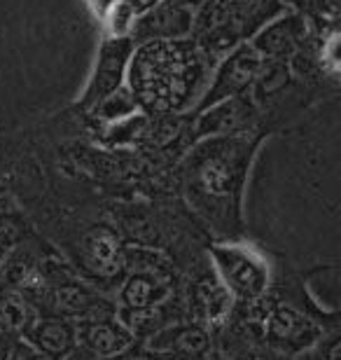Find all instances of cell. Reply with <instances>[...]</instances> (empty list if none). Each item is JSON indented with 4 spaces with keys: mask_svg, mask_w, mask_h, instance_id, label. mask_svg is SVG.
<instances>
[{
    "mask_svg": "<svg viewBox=\"0 0 341 360\" xmlns=\"http://www.w3.org/2000/svg\"><path fill=\"white\" fill-rule=\"evenodd\" d=\"M141 347L150 354H164L178 360H213V335L192 321L171 323Z\"/></svg>",
    "mask_w": 341,
    "mask_h": 360,
    "instance_id": "13",
    "label": "cell"
},
{
    "mask_svg": "<svg viewBox=\"0 0 341 360\" xmlns=\"http://www.w3.org/2000/svg\"><path fill=\"white\" fill-rule=\"evenodd\" d=\"M281 3L285 10L309 19L311 26H321L328 17H337V12L330 7V0H281Z\"/></svg>",
    "mask_w": 341,
    "mask_h": 360,
    "instance_id": "21",
    "label": "cell"
},
{
    "mask_svg": "<svg viewBox=\"0 0 341 360\" xmlns=\"http://www.w3.org/2000/svg\"><path fill=\"white\" fill-rule=\"evenodd\" d=\"M180 290V271L169 269H145L127 271L115 290L117 309H148L162 304Z\"/></svg>",
    "mask_w": 341,
    "mask_h": 360,
    "instance_id": "11",
    "label": "cell"
},
{
    "mask_svg": "<svg viewBox=\"0 0 341 360\" xmlns=\"http://www.w3.org/2000/svg\"><path fill=\"white\" fill-rule=\"evenodd\" d=\"M281 12H285L281 0H206L194 10L190 38L220 61Z\"/></svg>",
    "mask_w": 341,
    "mask_h": 360,
    "instance_id": "4",
    "label": "cell"
},
{
    "mask_svg": "<svg viewBox=\"0 0 341 360\" xmlns=\"http://www.w3.org/2000/svg\"><path fill=\"white\" fill-rule=\"evenodd\" d=\"M311 31L314 28H311L309 19L285 10L259 28L250 38V45L262 59L288 61L295 52H300V47L309 40Z\"/></svg>",
    "mask_w": 341,
    "mask_h": 360,
    "instance_id": "12",
    "label": "cell"
},
{
    "mask_svg": "<svg viewBox=\"0 0 341 360\" xmlns=\"http://www.w3.org/2000/svg\"><path fill=\"white\" fill-rule=\"evenodd\" d=\"M215 63L192 38L141 42L129 59L127 87L145 115H192Z\"/></svg>",
    "mask_w": 341,
    "mask_h": 360,
    "instance_id": "2",
    "label": "cell"
},
{
    "mask_svg": "<svg viewBox=\"0 0 341 360\" xmlns=\"http://www.w3.org/2000/svg\"><path fill=\"white\" fill-rule=\"evenodd\" d=\"M35 234L31 218L14 204H0V246L5 250Z\"/></svg>",
    "mask_w": 341,
    "mask_h": 360,
    "instance_id": "20",
    "label": "cell"
},
{
    "mask_svg": "<svg viewBox=\"0 0 341 360\" xmlns=\"http://www.w3.org/2000/svg\"><path fill=\"white\" fill-rule=\"evenodd\" d=\"M339 333L335 328H328L323 321L314 319L311 314L302 311L290 302L274 300L269 295V311L262 323L264 347L269 354L281 358H297L304 351L314 349L325 337Z\"/></svg>",
    "mask_w": 341,
    "mask_h": 360,
    "instance_id": "7",
    "label": "cell"
},
{
    "mask_svg": "<svg viewBox=\"0 0 341 360\" xmlns=\"http://www.w3.org/2000/svg\"><path fill=\"white\" fill-rule=\"evenodd\" d=\"M262 134L210 136L194 141L178 162V197L213 241L248 236L245 185Z\"/></svg>",
    "mask_w": 341,
    "mask_h": 360,
    "instance_id": "1",
    "label": "cell"
},
{
    "mask_svg": "<svg viewBox=\"0 0 341 360\" xmlns=\"http://www.w3.org/2000/svg\"><path fill=\"white\" fill-rule=\"evenodd\" d=\"M3 257H5V248L0 246V260H3Z\"/></svg>",
    "mask_w": 341,
    "mask_h": 360,
    "instance_id": "28",
    "label": "cell"
},
{
    "mask_svg": "<svg viewBox=\"0 0 341 360\" xmlns=\"http://www.w3.org/2000/svg\"><path fill=\"white\" fill-rule=\"evenodd\" d=\"M339 333H332L325 337L323 342H318L314 349L304 351L302 356H297L292 360H339Z\"/></svg>",
    "mask_w": 341,
    "mask_h": 360,
    "instance_id": "23",
    "label": "cell"
},
{
    "mask_svg": "<svg viewBox=\"0 0 341 360\" xmlns=\"http://www.w3.org/2000/svg\"><path fill=\"white\" fill-rule=\"evenodd\" d=\"M194 10L178 0H159L152 10L136 17L129 38L134 45L150 40H183L192 33Z\"/></svg>",
    "mask_w": 341,
    "mask_h": 360,
    "instance_id": "14",
    "label": "cell"
},
{
    "mask_svg": "<svg viewBox=\"0 0 341 360\" xmlns=\"http://www.w3.org/2000/svg\"><path fill=\"white\" fill-rule=\"evenodd\" d=\"M180 295L185 319L204 326L210 333L220 328L234 309V297L215 274L208 253L180 271Z\"/></svg>",
    "mask_w": 341,
    "mask_h": 360,
    "instance_id": "6",
    "label": "cell"
},
{
    "mask_svg": "<svg viewBox=\"0 0 341 360\" xmlns=\"http://www.w3.org/2000/svg\"><path fill=\"white\" fill-rule=\"evenodd\" d=\"M21 360H49L47 356H42V354H38V351H28V354L24 356V358H21Z\"/></svg>",
    "mask_w": 341,
    "mask_h": 360,
    "instance_id": "27",
    "label": "cell"
},
{
    "mask_svg": "<svg viewBox=\"0 0 341 360\" xmlns=\"http://www.w3.org/2000/svg\"><path fill=\"white\" fill-rule=\"evenodd\" d=\"M259 68H262V56L252 49L250 42H243V45L234 47L215 63L210 82L197 108H194V112L206 110V108L220 103L224 98L250 94L252 84L257 80Z\"/></svg>",
    "mask_w": 341,
    "mask_h": 360,
    "instance_id": "8",
    "label": "cell"
},
{
    "mask_svg": "<svg viewBox=\"0 0 341 360\" xmlns=\"http://www.w3.org/2000/svg\"><path fill=\"white\" fill-rule=\"evenodd\" d=\"M208 257L234 302L248 304L269 295L274 267L264 250L255 248L245 239L213 241L208 246Z\"/></svg>",
    "mask_w": 341,
    "mask_h": 360,
    "instance_id": "5",
    "label": "cell"
},
{
    "mask_svg": "<svg viewBox=\"0 0 341 360\" xmlns=\"http://www.w3.org/2000/svg\"><path fill=\"white\" fill-rule=\"evenodd\" d=\"M28 351L31 344L24 340V335L0 330V360H21Z\"/></svg>",
    "mask_w": 341,
    "mask_h": 360,
    "instance_id": "22",
    "label": "cell"
},
{
    "mask_svg": "<svg viewBox=\"0 0 341 360\" xmlns=\"http://www.w3.org/2000/svg\"><path fill=\"white\" fill-rule=\"evenodd\" d=\"M138 112V105L131 96V91H129L127 84H122L117 91H112L110 96H105L103 101H98L96 105L91 108V110H86L89 115L91 124H101V129L112 124V122H120L129 117V115Z\"/></svg>",
    "mask_w": 341,
    "mask_h": 360,
    "instance_id": "18",
    "label": "cell"
},
{
    "mask_svg": "<svg viewBox=\"0 0 341 360\" xmlns=\"http://www.w3.org/2000/svg\"><path fill=\"white\" fill-rule=\"evenodd\" d=\"M192 143L210 136H243V134H262V120L250 94L234 98H224L220 103L199 110L192 115Z\"/></svg>",
    "mask_w": 341,
    "mask_h": 360,
    "instance_id": "9",
    "label": "cell"
},
{
    "mask_svg": "<svg viewBox=\"0 0 341 360\" xmlns=\"http://www.w3.org/2000/svg\"><path fill=\"white\" fill-rule=\"evenodd\" d=\"M129 5L134 7V12H136V17H141L143 12H148V10H152L159 0H127Z\"/></svg>",
    "mask_w": 341,
    "mask_h": 360,
    "instance_id": "26",
    "label": "cell"
},
{
    "mask_svg": "<svg viewBox=\"0 0 341 360\" xmlns=\"http://www.w3.org/2000/svg\"><path fill=\"white\" fill-rule=\"evenodd\" d=\"M77 326V347L84 349L91 358H117L127 351L138 347L136 337L122 326L117 316L101 319L89 323H75Z\"/></svg>",
    "mask_w": 341,
    "mask_h": 360,
    "instance_id": "15",
    "label": "cell"
},
{
    "mask_svg": "<svg viewBox=\"0 0 341 360\" xmlns=\"http://www.w3.org/2000/svg\"><path fill=\"white\" fill-rule=\"evenodd\" d=\"M33 307L21 297L19 290L0 292V330H10V333L24 335L26 328L35 321Z\"/></svg>",
    "mask_w": 341,
    "mask_h": 360,
    "instance_id": "19",
    "label": "cell"
},
{
    "mask_svg": "<svg viewBox=\"0 0 341 360\" xmlns=\"http://www.w3.org/2000/svg\"><path fill=\"white\" fill-rule=\"evenodd\" d=\"M54 246L45 236L35 232L28 236L26 241L17 243V246L7 248L5 257L0 260V292L19 290L28 278L33 276L35 269L40 267L42 257H45Z\"/></svg>",
    "mask_w": 341,
    "mask_h": 360,
    "instance_id": "17",
    "label": "cell"
},
{
    "mask_svg": "<svg viewBox=\"0 0 341 360\" xmlns=\"http://www.w3.org/2000/svg\"><path fill=\"white\" fill-rule=\"evenodd\" d=\"M24 340L49 360H66L77 349V326L63 316H35L26 328Z\"/></svg>",
    "mask_w": 341,
    "mask_h": 360,
    "instance_id": "16",
    "label": "cell"
},
{
    "mask_svg": "<svg viewBox=\"0 0 341 360\" xmlns=\"http://www.w3.org/2000/svg\"><path fill=\"white\" fill-rule=\"evenodd\" d=\"M103 215L124 243L162 250L178 271L208 253L213 243L204 225L194 218L178 194L150 199H110Z\"/></svg>",
    "mask_w": 341,
    "mask_h": 360,
    "instance_id": "3",
    "label": "cell"
},
{
    "mask_svg": "<svg viewBox=\"0 0 341 360\" xmlns=\"http://www.w3.org/2000/svg\"><path fill=\"white\" fill-rule=\"evenodd\" d=\"M110 21H112V31H115V35H129V33H131L134 21H136L134 7L129 5L127 0H120V3L115 5L112 14H110Z\"/></svg>",
    "mask_w": 341,
    "mask_h": 360,
    "instance_id": "24",
    "label": "cell"
},
{
    "mask_svg": "<svg viewBox=\"0 0 341 360\" xmlns=\"http://www.w3.org/2000/svg\"><path fill=\"white\" fill-rule=\"evenodd\" d=\"M134 40L129 35H115L108 38L98 49V61L96 68L91 73V80L86 84V89L79 98V108L86 112L91 110L98 101L110 96L112 91H117L127 80V66L129 59L134 54Z\"/></svg>",
    "mask_w": 341,
    "mask_h": 360,
    "instance_id": "10",
    "label": "cell"
},
{
    "mask_svg": "<svg viewBox=\"0 0 341 360\" xmlns=\"http://www.w3.org/2000/svg\"><path fill=\"white\" fill-rule=\"evenodd\" d=\"M66 360H103V358H91L84 349H79V347H77ZM108 360H143V347L138 344V347H134L131 351H127V354H122V356H117V358H108Z\"/></svg>",
    "mask_w": 341,
    "mask_h": 360,
    "instance_id": "25",
    "label": "cell"
}]
</instances>
